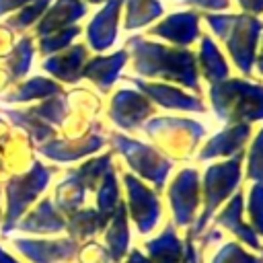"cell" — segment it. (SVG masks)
<instances>
[{"label": "cell", "mask_w": 263, "mask_h": 263, "mask_svg": "<svg viewBox=\"0 0 263 263\" xmlns=\"http://www.w3.org/2000/svg\"><path fill=\"white\" fill-rule=\"evenodd\" d=\"M134 53V68L142 76H160L166 80L181 82L193 90H199L197 84V66L195 55L187 49H173L144 37H132L127 41Z\"/></svg>", "instance_id": "cell-1"}, {"label": "cell", "mask_w": 263, "mask_h": 263, "mask_svg": "<svg viewBox=\"0 0 263 263\" xmlns=\"http://www.w3.org/2000/svg\"><path fill=\"white\" fill-rule=\"evenodd\" d=\"M210 99L220 121L251 123L263 119V86L240 78L212 84Z\"/></svg>", "instance_id": "cell-2"}, {"label": "cell", "mask_w": 263, "mask_h": 263, "mask_svg": "<svg viewBox=\"0 0 263 263\" xmlns=\"http://www.w3.org/2000/svg\"><path fill=\"white\" fill-rule=\"evenodd\" d=\"M212 31L224 39L234 64L242 74H251L255 62L257 37L263 31V23L249 12L245 14H205Z\"/></svg>", "instance_id": "cell-3"}, {"label": "cell", "mask_w": 263, "mask_h": 263, "mask_svg": "<svg viewBox=\"0 0 263 263\" xmlns=\"http://www.w3.org/2000/svg\"><path fill=\"white\" fill-rule=\"evenodd\" d=\"M240 160H242V152H236L228 162L222 164H214L208 168L205 173V181H203V189H205V210L201 214V218L197 220V224L193 226V232L189 236H193L195 232H199L205 222L212 218L214 210L232 193V189L238 185L240 181Z\"/></svg>", "instance_id": "cell-4"}, {"label": "cell", "mask_w": 263, "mask_h": 263, "mask_svg": "<svg viewBox=\"0 0 263 263\" xmlns=\"http://www.w3.org/2000/svg\"><path fill=\"white\" fill-rule=\"evenodd\" d=\"M113 142H115L117 150L127 158L132 168H136L142 177L150 179L158 189L164 185L166 175L171 171V160L162 158L150 146H146V144H142L138 140H129L125 136H115Z\"/></svg>", "instance_id": "cell-5"}, {"label": "cell", "mask_w": 263, "mask_h": 263, "mask_svg": "<svg viewBox=\"0 0 263 263\" xmlns=\"http://www.w3.org/2000/svg\"><path fill=\"white\" fill-rule=\"evenodd\" d=\"M197 193H199L197 171L183 168L168 189V197H171V203L175 210V222L179 226H187L193 220V214L199 203Z\"/></svg>", "instance_id": "cell-6"}, {"label": "cell", "mask_w": 263, "mask_h": 263, "mask_svg": "<svg viewBox=\"0 0 263 263\" xmlns=\"http://www.w3.org/2000/svg\"><path fill=\"white\" fill-rule=\"evenodd\" d=\"M125 185H127V191H129V208H132V218L138 226V230L144 234V232H150L156 222H158V216H160V203H158V197L144 185L140 183L136 177L132 175H125Z\"/></svg>", "instance_id": "cell-7"}, {"label": "cell", "mask_w": 263, "mask_h": 263, "mask_svg": "<svg viewBox=\"0 0 263 263\" xmlns=\"http://www.w3.org/2000/svg\"><path fill=\"white\" fill-rule=\"evenodd\" d=\"M152 113V105L150 101L136 92V90H119L113 97L111 103V117L117 125H121L123 129H134L136 125H140V121L144 117H148Z\"/></svg>", "instance_id": "cell-8"}, {"label": "cell", "mask_w": 263, "mask_h": 263, "mask_svg": "<svg viewBox=\"0 0 263 263\" xmlns=\"http://www.w3.org/2000/svg\"><path fill=\"white\" fill-rule=\"evenodd\" d=\"M121 4H123V0H107L105 6L90 21L86 35H88V43L92 49L103 51L113 45V41L117 37V18H119Z\"/></svg>", "instance_id": "cell-9"}, {"label": "cell", "mask_w": 263, "mask_h": 263, "mask_svg": "<svg viewBox=\"0 0 263 263\" xmlns=\"http://www.w3.org/2000/svg\"><path fill=\"white\" fill-rule=\"evenodd\" d=\"M199 16L197 12H175V14H168L162 23H158L156 27L150 29V35H158V37H164L177 45H189L191 41L197 39L199 35Z\"/></svg>", "instance_id": "cell-10"}, {"label": "cell", "mask_w": 263, "mask_h": 263, "mask_svg": "<svg viewBox=\"0 0 263 263\" xmlns=\"http://www.w3.org/2000/svg\"><path fill=\"white\" fill-rule=\"evenodd\" d=\"M134 84L152 101H156L158 105L166 107V109H183V111H203V103L193 97V95H185L183 90L168 86V84H148L144 80H134Z\"/></svg>", "instance_id": "cell-11"}, {"label": "cell", "mask_w": 263, "mask_h": 263, "mask_svg": "<svg viewBox=\"0 0 263 263\" xmlns=\"http://www.w3.org/2000/svg\"><path fill=\"white\" fill-rule=\"evenodd\" d=\"M249 132H251V123H234L232 127L222 129L203 146V150L199 152V158L208 160L214 156H230L240 152L242 144L249 138Z\"/></svg>", "instance_id": "cell-12"}, {"label": "cell", "mask_w": 263, "mask_h": 263, "mask_svg": "<svg viewBox=\"0 0 263 263\" xmlns=\"http://www.w3.org/2000/svg\"><path fill=\"white\" fill-rule=\"evenodd\" d=\"M84 14H86V4L82 0H58L49 8L45 18L39 23V33L49 35L58 29H66L68 25H72Z\"/></svg>", "instance_id": "cell-13"}, {"label": "cell", "mask_w": 263, "mask_h": 263, "mask_svg": "<svg viewBox=\"0 0 263 263\" xmlns=\"http://www.w3.org/2000/svg\"><path fill=\"white\" fill-rule=\"evenodd\" d=\"M127 60V51L125 49H119L117 53L113 55H107V58H95L88 62V66L82 70L84 76H88L90 80H95V84L101 88V90H109V86L115 82V78L119 76L123 64Z\"/></svg>", "instance_id": "cell-14"}, {"label": "cell", "mask_w": 263, "mask_h": 263, "mask_svg": "<svg viewBox=\"0 0 263 263\" xmlns=\"http://www.w3.org/2000/svg\"><path fill=\"white\" fill-rule=\"evenodd\" d=\"M146 249H148V263H181L183 259V242L177 238L175 234V228L168 224L164 228V232L156 238H152L150 242H146Z\"/></svg>", "instance_id": "cell-15"}, {"label": "cell", "mask_w": 263, "mask_h": 263, "mask_svg": "<svg viewBox=\"0 0 263 263\" xmlns=\"http://www.w3.org/2000/svg\"><path fill=\"white\" fill-rule=\"evenodd\" d=\"M216 222L222 224V226H226L230 232H234L240 240H245L253 249H261V242H259L255 230L249 228L247 224H242V195L240 193H236L230 199V203L222 210V214L216 218Z\"/></svg>", "instance_id": "cell-16"}, {"label": "cell", "mask_w": 263, "mask_h": 263, "mask_svg": "<svg viewBox=\"0 0 263 263\" xmlns=\"http://www.w3.org/2000/svg\"><path fill=\"white\" fill-rule=\"evenodd\" d=\"M199 66H201V72L203 76L216 84V82H222L226 76H228V66L220 53V49L216 47V43L210 39V37H203L201 39V47H199Z\"/></svg>", "instance_id": "cell-17"}, {"label": "cell", "mask_w": 263, "mask_h": 263, "mask_svg": "<svg viewBox=\"0 0 263 263\" xmlns=\"http://www.w3.org/2000/svg\"><path fill=\"white\" fill-rule=\"evenodd\" d=\"M84 58H86L84 45H76L68 53H64V55H58V58L47 60L45 62V68L49 72H53L55 76H60V78H64L68 82H74L80 76V66H82Z\"/></svg>", "instance_id": "cell-18"}, {"label": "cell", "mask_w": 263, "mask_h": 263, "mask_svg": "<svg viewBox=\"0 0 263 263\" xmlns=\"http://www.w3.org/2000/svg\"><path fill=\"white\" fill-rule=\"evenodd\" d=\"M160 14H162V6L158 0H127L125 27L127 29L144 27L150 21L158 18Z\"/></svg>", "instance_id": "cell-19"}, {"label": "cell", "mask_w": 263, "mask_h": 263, "mask_svg": "<svg viewBox=\"0 0 263 263\" xmlns=\"http://www.w3.org/2000/svg\"><path fill=\"white\" fill-rule=\"evenodd\" d=\"M127 238H129V232H127V224H125V205L117 203V212H115L113 224L107 234V242H109L113 261H119L123 257V253L127 249Z\"/></svg>", "instance_id": "cell-20"}, {"label": "cell", "mask_w": 263, "mask_h": 263, "mask_svg": "<svg viewBox=\"0 0 263 263\" xmlns=\"http://www.w3.org/2000/svg\"><path fill=\"white\" fill-rule=\"evenodd\" d=\"M107 218H109V216H105V214H101V212H92V210L80 212V214L72 220V228H74V232H78L80 236H88V234L97 232L99 228H103L105 222H107Z\"/></svg>", "instance_id": "cell-21"}, {"label": "cell", "mask_w": 263, "mask_h": 263, "mask_svg": "<svg viewBox=\"0 0 263 263\" xmlns=\"http://www.w3.org/2000/svg\"><path fill=\"white\" fill-rule=\"evenodd\" d=\"M119 203V191H117V181L113 177V171H109L105 175V183L99 191V208H101V214L105 216H111V212L117 208Z\"/></svg>", "instance_id": "cell-22"}, {"label": "cell", "mask_w": 263, "mask_h": 263, "mask_svg": "<svg viewBox=\"0 0 263 263\" xmlns=\"http://www.w3.org/2000/svg\"><path fill=\"white\" fill-rule=\"evenodd\" d=\"M212 263H263V255L261 257H253V255L245 253L238 245L228 242V245H224L216 253V257H214Z\"/></svg>", "instance_id": "cell-23"}, {"label": "cell", "mask_w": 263, "mask_h": 263, "mask_svg": "<svg viewBox=\"0 0 263 263\" xmlns=\"http://www.w3.org/2000/svg\"><path fill=\"white\" fill-rule=\"evenodd\" d=\"M247 177L253 179L255 183H263V129H259L253 148L249 152V168Z\"/></svg>", "instance_id": "cell-24"}, {"label": "cell", "mask_w": 263, "mask_h": 263, "mask_svg": "<svg viewBox=\"0 0 263 263\" xmlns=\"http://www.w3.org/2000/svg\"><path fill=\"white\" fill-rule=\"evenodd\" d=\"M249 214L255 232L263 234V183H255L249 191Z\"/></svg>", "instance_id": "cell-25"}, {"label": "cell", "mask_w": 263, "mask_h": 263, "mask_svg": "<svg viewBox=\"0 0 263 263\" xmlns=\"http://www.w3.org/2000/svg\"><path fill=\"white\" fill-rule=\"evenodd\" d=\"M78 33H80L78 27H66V29H60L58 33H49V35L43 37L41 49H43V51H55V49H60V47H66Z\"/></svg>", "instance_id": "cell-26"}, {"label": "cell", "mask_w": 263, "mask_h": 263, "mask_svg": "<svg viewBox=\"0 0 263 263\" xmlns=\"http://www.w3.org/2000/svg\"><path fill=\"white\" fill-rule=\"evenodd\" d=\"M49 2H51V0H35L33 4H29L25 10H21V12L12 18V25H14V27H27V25H31V23L47 8Z\"/></svg>", "instance_id": "cell-27"}, {"label": "cell", "mask_w": 263, "mask_h": 263, "mask_svg": "<svg viewBox=\"0 0 263 263\" xmlns=\"http://www.w3.org/2000/svg\"><path fill=\"white\" fill-rule=\"evenodd\" d=\"M183 2L197 8H210V10H224L228 6V0H183Z\"/></svg>", "instance_id": "cell-28"}, {"label": "cell", "mask_w": 263, "mask_h": 263, "mask_svg": "<svg viewBox=\"0 0 263 263\" xmlns=\"http://www.w3.org/2000/svg\"><path fill=\"white\" fill-rule=\"evenodd\" d=\"M183 263H199V255H197V249H195V247H193V242H191V236H189V238H187V242H185Z\"/></svg>", "instance_id": "cell-29"}, {"label": "cell", "mask_w": 263, "mask_h": 263, "mask_svg": "<svg viewBox=\"0 0 263 263\" xmlns=\"http://www.w3.org/2000/svg\"><path fill=\"white\" fill-rule=\"evenodd\" d=\"M238 4L245 8V12H263V0H238Z\"/></svg>", "instance_id": "cell-30"}, {"label": "cell", "mask_w": 263, "mask_h": 263, "mask_svg": "<svg viewBox=\"0 0 263 263\" xmlns=\"http://www.w3.org/2000/svg\"><path fill=\"white\" fill-rule=\"evenodd\" d=\"M29 0H0V14L8 12V10H16L23 4H27Z\"/></svg>", "instance_id": "cell-31"}, {"label": "cell", "mask_w": 263, "mask_h": 263, "mask_svg": "<svg viewBox=\"0 0 263 263\" xmlns=\"http://www.w3.org/2000/svg\"><path fill=\"white\" fill-rule=\"evenodd\" d=\"M127 263H148V259H146L140 251H134V253L127 257Z\"/></svg>", "instance_id": "cell-32"}, {"label": "cell", "mask_w": 263, "mask_h": 263, "mask_svg": "<svg viewBox=\"0 0 263 263\" xmlns=\"http://www.w3.org/2000/svg\"><path fill=\"white\" fill-rule=\"evenodd\" d=\"M257 68H259V72L263 74V47H261V53H259V58H257Z\"/></svg>", "instance_id": "cell-33"}, {"label": "cell", "mask_w": 263, "mask_h": 263, "mask_svg": "<svg viewBox=\"0 0 263 263\" xmlns=\"http://www.w3.org/2000/svg\"><path fill=\"white\" fill-rule=\"evenodd\" d=\"M88 2H103V0H88Z\"/></svg>", "instance_id": "cell-34"}]
</instances>
